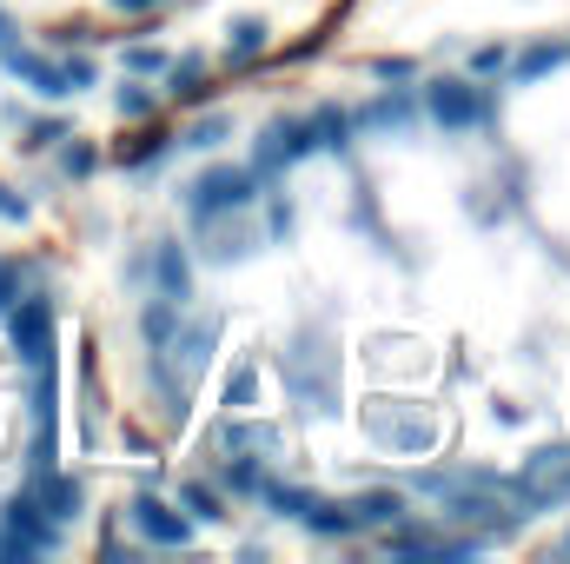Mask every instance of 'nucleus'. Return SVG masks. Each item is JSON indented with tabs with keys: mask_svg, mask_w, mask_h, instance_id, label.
<instances>
[{
	"mask_svg": "<svg viewBox=\"0 0 570 564\" xmlns=\"http://www.w3.org/2000/svg\"><path fill=\"white\" fill-rule=\"evenodd\" d=\"M107 7H114V13H153L159 0H107Z\"/></svg>",
	"mask_w": 570,
	"mask_h": 564,
	"instance_id": "37",
	"label": "nucleus"
},
{
	"mask_svg": "<svg viewBox=\"0 0 570 564\" xmlns=\"http://www.w3.org/2000/svg\"><path fill=\"white\" fill-rule=\"evenodd\" d=\"M511 498H524L531 512L570 505V445H538V451L524 458V471L511 478Z\"/></svg>",
	"mask_w": 570,
	"mask_h": 564,
	"instance_id": "3",
	"label": "nucleus"
},
{
	"mask_svg": "<svg viewBox=\"0 0 570 564\" xmlns=\"http://www.w3.org/2000/svg\"><path fill=\"white\" fill-rule=\"evenodd\" d=\"M219 478H226V485H233V492H259V485H266V471H259V465H253V458H239V451H233V458H226V471H219Z\"/></svg>",
	"mask_w": 570,
	"mask_h": 564,
	"instance_id": "26",
	"label": "nucleus"
},
{
	"mask_svg": "<svg viewBox=\"0 0 570 564\" xmlns=\"http://www.w3.org/2000/svg\"><path fill=\"white\" fill-rule=\"evenodd\" d=\"M226 54H233V60H259V54H266V20H259V13H239V20L226 27Z\"/></svg>",
	"mask_w": 570,
	"mask_h": 564,
	"instance_id": "14",
	"label": "nucleus"
},
{
	"mask_svg": "<svg viewBox=\"0 0 570 564\" xmlns=\"http://www.w3.org/2000/svg\"><path fill=\"white\" fill-rule=\"evenodd\" d=\"M0 220H13V226H20V220H27V200H20V193H13V186H0Z\"/></svg>",
	"mask_w": 570,
	"mask_h": 564,
	"instance_id": "34",
	"label": "nucleus"
},
{
	"mask_svg": "<svg viewBox=\"0 0 570 564\" xmlns=\"http://www.w3.org/2000/svg\"><path fill=\"white\" fill-rule=\"evenodd\" d=\"M312 153V120H273L266 140H259V166L253 173H273V166H292Z\"/></svg>",
	"mask_w": 570,
	"mask_h": 564,
	"instance_id": "9",
	"label": "nucleus"
},
{
	"mask_svg": "<svg viewBox=\"0 0 570 564\" xmlns=\"http://www.w3.org/2000/svg\"><path fill=\"white\" fill-rule=\"evenodd\" d=\"M226 134H233V120H226V114H206V120H193V127L179 134V146H199V153H213Z\"/></svg>",
	"mask_w": 570,
	"mask_h": 564,
	"instance_id": "23",
	"label": "nucleus"
},
{
	"mask_svg": "<svg viewBox=\"0 0 570 564\" xmlns=\"http://www.w3.org/2000/svg\"><path fill=\"white\" fill-rule=\"evenodd\" d=\"M213 339H219V319H193L186 332L173 325V339L159 346V352H166V359H159V392H166V412H173V419H186V386L199 379Z\"/></svg>",
	"mask_w": 570,
	"mask_h": 564,
	"instance_id": "1",
	"label": "nucleus"
},
{
	"mask_svg": "<svg viewBox=\"0 0 570 564\" xmlns=\"http://www.w3.org/2000/svg\"><path fill=\"white\" fill-rule=\"evenodd\" d=\"M253 200H259V173H253V166H213V173H199V179L186 186L193 226H206V220H219V213H239V206H253Z\"/></svg>",
	"mask_w": 570,
	"mask_h": 564,
	"instance_id": "2",
	"label": "nucleus"
},
{
	"mask_svg": "<svg viewBox=\"0 0 570 564\" xmlns=\"http://www.w3.org/2000/svg\"><path fill=\"white\" fill-rule=\"evenodd\" d=\"M153 273H159V292H166V299H179V305L193 299V266H186V253H179L173 240H159V253H153Z\"/></svg>",
	"mask_w": 570,
	"mask_h": 564,
	"instance_id": "12",
	"label": "nucleus"
},
{
	"mask_svg": "<svg viewBox=\"0 0 570 564\" xmlns=\"http://www.w3.org/2000/svg\"><path fill=\"white\" fill-rule=\"evenodd\" d=\"M127 518L140 525V538H153V545H166V552L193 545V518H186V512H173V505H166V498H153V492H140V498L127 505Z\"/></svg>",
	"mask_w": 570,
	"mask_h": 564,
	"instance_id": "7",
	"label": "nucleus"
},
{
	"mask_svg": "<svg viewBox=\"0 0 570 564\" xmlns=\"http://www.w3.org/2000/svg\"><path fill=\"white\" fill-rule=\"evenodd\" d=\"M298 525H312L318 538H345V532H358V525H352V512H345V505H325V498H312Z\"/></svg>",
	"mask_w": 570,
	"mask_h": 564,
	"instance_id": "17",
	"label": "nucleus"
},
{
	"mask_svg": "<svg viewBox=\"0 0 570 564\" xmlns=\"http://www.w3.org/2000/svg\"><path fill=\"white\" fill-rule=\"evenodd\" d=\"M226 451H279L273 425H226Z\"/></svg>",
	"mask_w": 570,
	"mask_h": 564,
	"instance_id": "20",
	"label": "nucleus"
},
{
	"mask_svg": "<svg viewBox=\"0 0 570 564\" xmlns=\"http://www.w3.org/2000/svg\"><path fill=\"white\" fill-rule=\"evenodd\" d=\"M0 60H7V74H13V80H27L33 94H47V100H67V74H60L53 60H40V54H27V47H13V40L0 47Z\"/></svg>",
	"mask_w": 570,
	"mask_h": 564,
	"instance_id": "10",
	"label": "nucleus"
},
{
	"mask_svg": "<svg viewBox=\"0 0 570 564\" xmlns=\"http://www.w3.org/2000/svg\"><path fill=\"white\" fill-rule=\"evenodd\" d=\"M564 54H570V47H558V40H538V47H524V54H518V67H511V74H518V80H544L551 67H564Z\"/></svg>",
	"mask_w": 570,
	"mask_h": 564,
	"instance_id": "18",
	"label": "nucleus"
},
{
	"mask_svg": "<svg viewBox=\"0 0 570 564\" xmlns=\"http://www.w3.org/2000/svg\"><path fill=\"white\" fill-rule=\"evenodd\" d=\"M13 299H20V280H13V266L0 260V305H13Z\"/></svg>",
	"mask_w": 570,
	"mask_h": 564,
	"instance_id": "36",
	"label": "nucleus"
},
{
	"mask_svg": "<svg viewBox=\"0 0 570 564\" xmlns=\"http://www.w3.org/2000/svg\"><path fill=\"white\" fill-rule=\"evenodd\" d=\"M412 74H419L412 60H379V80H412Z\"/></svg>",
	"mask_w": 570,
	"mask_h": 564,
	"instance_id": "35",
	"label": "nucleus"
},
{
	"mask_svg": "<svg viewBox=\"0 0 570 564\" xmlns=\"http://www.w3.org/2000/svg\"><path fill=\"white\" fill-rule=\"evenodd\" d=\"M358 127H412V100L379 94V100H365V107H358Z\"/></svg>",
	"mask_w": 570,
	"mask_h": 564,
	"instance_id": "16",
	"label": "nucleus"
},
{
	"mask_svg": "<svg viewBox=\"0 0 570 564\" xmlns=\"http://www.w3.org/2000/svg\"><path fill=\"white\" fill-rule=\"evenodd\" d=\"M179 505H186V512H193L199 525H219V518H226V512H219V492H213V485H179Z\"/></svg>",
	"mask_w": 570,
	"mask_h": 564,
	"instance_id": "22",
	"label": "nucleus"
},
{
	"mask_svg": "<svg viewBox=\"0 0 570 564\" xmlns=\"http://www.w3.org/2000/svg\"><path fill=\"white\" fill-rule=\"evenodd\" d=\"M53 140H67V127H60V120H33L20 146H53Z\"/></svg>",
	"mask_w": 570,
	"mask_h": 564,
	"instance_id": "33",
	"label": "nucleus"
},
{
	"mask_svg": "<svg viewBox=\"0 0 570 564\" xmlns=\"http://www.w3.org/2000/svg\"><path fill=\"white\" fill-rule=\"evenodd\" d=\"M60 166H67L73 179H87V173L100 166V153H94V146H87V140H73V146H67V153H60Z\"/></svg>",
	"mask_w": 570,
	"mask_h": 564,
	"instance_id": "28",
	"label": "nucleus"
},
{
	"mask_svg": "<svg viewBox=\"0 0 570 564\" xmlns=\"http://www.w3.org/2000/svg\"><path fill=\"white\" fill-rule=\"evenodd\" d=\"M7 40H13V20H7V13H0V47H7Z\"/></svg>",
	"mask_w": 570,
	"mask_h": 564,
	"instance_id": "38",
	"label": "nucleus"
},
{
	"mask_svg": "<svg viewBox=\"0 0 570 564\" xmlns=\"http://www.w3.org/2000/svg\"><path fill=\"white\" fill-rule=\"evenodd\" d=\"M259 498H266L273 512H285V518H305V505H312V492H305V485H273V478L259 485Z\"/></svg>",
	"mask_w": 570,
	"mask_h": 564,
	"instance_id": "21",
	"label": "nucleus"
},
{
	"mask_svg": "<svg viewBox=\"0 0 570 564\" xmlns=\"http://www.w3.org/2000/svg\"><path fill=\"white\" fill-rule=\"evenodd\" d=\"M0 532H7V545H13L20 558H33V552H53V545H60V532H53V518L40 512V498H33V492H20V498H7V505H0Z\"/></svg>",
	"mask_w": 570,
	"mask_h": 564,
	"instance_id": "5",
	"label": "nucleus"
},
{
	"mask_svg": "<svg viewBox=\"0 0 570 564\" xmlns=\"http://www.w3.org/2000/svg\"><path fill=\"white\" fill-rule=\"evenodd\" d=\"M60 74H67V94H80V87H94V60H87V54H73V60H67Z\"/></svg>",
	"mask_w": 570,
	"mask_h": 564,
	"instance_id": "31",
	"label": "nucleus"
},
{
	"mask_svg": "<svg viewBox=\"0 0 570 564\" xmlns=\"http://www.w3.org/2000/svg\"><path fill=\"white\" fill-rule=\"evenodd\" d=\"M173 325H179V299H166V292H159V305H146V339H153V346H166V339H173Z\"/></svg>",
	"mask_w": 570,
	"mask_h": 564,
	"instance_id": "24",
	"label": "nucleus"
},
{
	"mask_svg": "<svg viewBox=\"0 0 570 564\" xmlns=\"http://www.w3.org/2000/svg\"><path fill=\"white\" fill-rule=\"evenodd\" d=\"M127 67H134V74H166V54H159V47H134Z\"/></svg>",
	"mask_w": 570,
	"mask_h": 564,
	"instance_id": "32",
	"label": "nucleus"
},
{
	"mask_svg": "<svg viewBox=\"0 0 570 564\" xmlns=\"http://www.w3.org/2000/svg\"><path fill=\"white\" fill-rule=\"evenodd\" d=\"M114 107H120L127 120H146V114H153V94H146V87H120V94H114Z\"/></svg>",
	"mask_w": 570,
	"mask_h": 564,
	"instance_id": "29",
	"label": "nucleus"
},
{
	"mask_svg": "<svg viewBox=\"0 0 570 564\" xmlns=\"http://www.w3.org/2000/svg\"><path fill=\"white\" fill-rule=\"evenodd\" d=\"M504 60H511L504 47H478V54H471V74H478V80H491V74H504Z\"/></svg>",
	"mask_w": 570,
	"mask_h": 564,
	"instance_id": "30",
	"label": "nucleus"
},
{
	"mask_svg": "<svg viewBox=\"0 0 570 564\" xmlns=\"http://www.w3.org/2000/svg\"><path fill=\"white\" fill-rule=\"evenodd\" d=\"M33 498H40V512H47L53 525H67V518H80V505H87V492H80L73 478H53V471H40V485H33Z\"/></svg>",
	"mask_w": 570,
	"mask_h": 564,
	"instance_id": "11",
	"label": "nucleus"
},
{
	"mask_svg": "<svg viewBox=\"0 0 570 564\" xmlns=\"http://www.w3.org/2000/svg\"><path fill=\"white\" fill-rule=\"evenodd\" d=\"M345 512H352V525H399L405 518V498L399 492H358Z\"/></svg>",
	"mask_w": 570,
	"mask_h": 564,
	"instance_id": "13",
	"label": "nucleus"
},
{
	"mask_svg": "<svg viewBox=\"0 0 570 564\" xmlns=\"http://www.w3.org/2000/svg\"><path fill=\"white\" fill-rule=\"evenodd\" d=\"M345 134H352V114H338V107H318V114H312V146L345 153Z\"/></svg>",
	"mask_w": 570,
	"mask_h": 564,
	"instance_id": "19",
	"label": "nucleus"
},
{
	"mask_svg": "<svg viewBox=\"0 0 570 564\" xmlns=\"http://www.w3.org/2000/svg\"><path fill=\"white\" fill-rule=\"evenodd\" d=\"M226 406H233V412H246V406H259V372H253V366H239V372L226 379Z\"/></svg>",
	"mask_w": 570,
	"mask_h": 564,
	"instance_id": "25",
	"label": "nucleus"
},
{
	"mask_svg": "<svg viewBox=\"0 0 570 564\" xmlns=\"http://www.w3.org/2000/svg\"><path fill=\"white\" fill-rule=\"evenodd\" d=\"M7 312H13V319H7V325H13V352L40 372V366L53 359V305H47V299H13Z\"/></svg>",
	"mask_w": 570,
	"mask_h": 564,
	"instance_id": "6",
	"label": "nucleus"
},
{
	"mask_svg": "<svg viewBox=\"0 0 570 564\" xmlns=\"http://www.w3.org/2000/svg\"><path fill=\"white\" fill-rule=\"evenodd\" d=\"M159 153H166V134H146V140H120V166H153V159H159Z\"/></svg>",
	"mask_w": 570,
	"mask_h": 564,
	"instance_id": "27",
	"label": "nucleus"
},
{
	"mask_svg": "<svg viewBox=\"0 0 570 564\" xmlns=\"http://www.w3.org/2000/svg\"><path fill=\"white\" fill-rule=\"evenodd\" d=\"M372 438H385L392 451H405V458H419L438 445V425L425 412H372Z\"/></svg>",
	"mask_w": 570,
	"mask_h": 564,
	"instance_id": "8",
	"label": "nucleus"
},
{
	"mask_svg": "<svg viewBox=\"0 0 570 564\" xmlns=\"http://www.w3.org/2000/svg\"><path fill=\"white\" fill-rule=\"evenodd\" d=\"M166 80H173V100H186V107H199V100L213 94L199 60H166Z\"/></svg>",
	"mask_w": 570,
	"mask_h": 564,
	"instance_id": "15",
	"label": "nucleus"
},
{
	"mask_svg": "<svg viewBox=\"0 0 570 564\" xmlns=\"http://www.w3.org/2000/svg\"><path fill=\"white\" fill-rule=\"evenodd\" d=\"M425 107L444 134H464V127H491L498 120V100L484 87H471V80H438V87H425Z\"/></svg>",
	"mask_w": 570,
	"mask_h": 564,
	"instance_id": "4",
	"label": "nucleus"
},
{
	"mask_svg": "<svg viewBox=\"0 0 570 564\" xmlns=\"http://www.w3.org/2000/svg\"><path fill=\"white\" fill-rule=\"evenodd\" d=\"M0 558H20V552H13V545H7V532H0Z\"/></svg>",
	"mask_w": 570,
	"mask_h": 564,
	"instance_id": "39",
	"label": "nucleus"
}]
</instances>
